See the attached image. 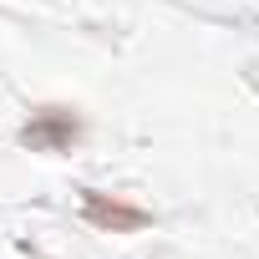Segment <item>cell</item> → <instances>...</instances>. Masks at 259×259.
Wrapping results in <instances>:
<instances>
[{
  "instance_id": "cell-2",
  "label": "cell",
  "mask_w": 259,
  "mask_h": 259,
  "mask_svg": "<svg viewBox=\"0 0 259 259\" xmlns=\"http://www.w3.org/2000/svg\"><path fill=\"white\" fill-rule=\"evenodd\" d=\"M81 219H87L97 234H138V229L153 224L148 208L127 203V198H117V193H102V188H81Z\"/></svg>"
},
{
  "instance_id": "cell-1",
  "label": "cell",
  "mask_w": 259,
  "mask_h": 259,
  "mask_svg": "<svg viewBox=\"0 0 259 259\" xmlns=\"http://www.w3.org/2000/svg\"><path fill=\"white\" fill-rule=\"evenodd\" d=\"M81 133H87V122H81V112L66 107V102H46V107H36V112L21 122V143H26L31 153H71V148L81 143Z\"/></svg>"
}]
</instances>
